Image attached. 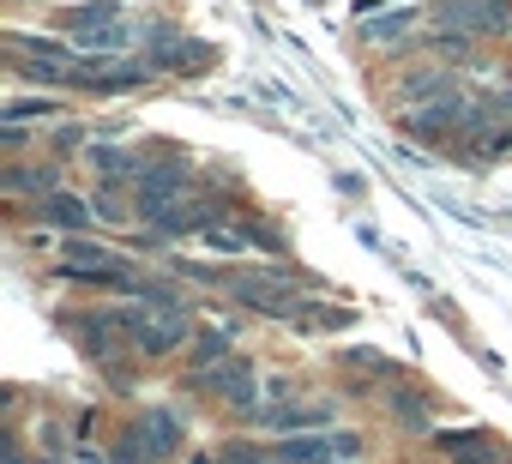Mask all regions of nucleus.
Wrapping results in <instances>:
<instances>
[{
	"mask_svg": "<svg viewBox=\"0 0 512 464\" xmlns=\"http://www.w3.org/2000/svg\"><path fill=\"white\" fill-rule=\"evenodd\" d=\"M67 31H73V43L85 55H121V49L139 43L145 25H133V13H121L115 0H97V7H73L67 13Z\"/></svg>",
	"mask_w": 512,
	"mask_h": 464,
	"instance_id": "obj_1",
	"label": "nucleus"
},
{
	"mask_svg": "<svg viewBox=\"0 0 512 464\" xmlns=\"http://www.w3.org/2000/svg\"><path fill=\"white\" fill-rule=\"evenodd\" d=\"M127 326H133V344L145 350V356H169V350H181L187 344V314L169 302V296H145V308H127Z\"/></svg>",
	"mask_w": 512,
	"mask_h": 464,
	"instance_id": "obj_2",
	"label": "nucleus"
},
{
	"mask_svg": "<svg viewBox=\"0 0 512 464\" xmlns=\"http://www.w3.org/2000/svg\"><path fill=\"white\" fill-rule=\"evenodd\" d=\"M434 25H446V31H470L476 43H488V37H512V0H446V7H434Z\"/></svg>",
	"mask_w": 512,
	"mask_h": 464,
	"instance_id": "obj_3",
	"label": "nucleus"
},
{
	"mask_svg": "<svg viewBox=\"0 0 512 464\" xmlns=\"http://www.w3.org/2000/svg\"><path fill=\"white\" fill-rule=\"evenodd\" d=\"M37 217H43V223H61V229H85L97 211H91L85 199H73V193H43V199H37Z\"/></svg>",
	"mask_w": 512,
	"mask_h": 464,
	"instance_id": "obj_4",
	"label": "nucleus"
},
{
	"mask_svg": "<svg viewBox=\"0 0 512 464\" xmlns=\"http://www.w3.org/2000/svg\"><path fill=\"white\" fill-rule=\"evenodd\" d=\"M440 452H446V458H458V464H500L494 440H488V434H476V428H464V434H440Z\"/></svg>",
	"mask_w": 512,
	"mask_h": 464,
	"instance_id": "obj_5",
	"label": "nucleus"
},
{
	"mask_svg": "<svg viewBox=\"0 0 512 464\" xmlns=\"http://www.w3.org/2000/svg\"><path fill=\"white\" fill-rule=\"evenodd\" d=\"M410 31H416V13H386V19H368V25H362L368 43H404Z\"/></svg>",
	"mask_w": 512,
	"mask_h": 464,
	"instance_id": "obj_6",
	"label": "nucleus"
},
{
	"mask_svg": "<svg viewBox=\"0 0 512 464\" xmlns=\"http://www.w3.org/2000/svg\"><path fill=\"white\" fill-rule=\"evenodd\" d=\"M145 440H151V452H175V440H181V422H175L169 410H151V416H145Z\"/></svg>",
	"mask_w": 512,
	"mask_h": 464,
	"instance_id": "obj_7",
	"label": "nucleus"
},
{
	"mask_svg": "<svg viewBox=\"0 0 512 464\" xmlns=\"http://www.w3.org/2000/svg\"><path fill=\"white\" fill-rule=\"evenodd\" d=\"M7 187H13V193H31V187L55 193V163H43V169H13V175H7Z\"/></svg>",
	"mask_w": 512,
	"mask_h": 464,
	"instance_id": "obj_8",
	"label": "nucleus"
},
{
	"mask_svg": "<svg viewBox=\"0 0 512 464\" xmlns=\"http://www.w3.org/2000/svg\"><path fill=\"white\" fill-rule=\"evenodd\" d=\"M193 464H223V452H199V458H193Z\"/></svg>",
	"mask_w": 512,
	"mask_h": 464,
	"instance_id": "obj_9",
	"label": "nucleus"
}]
</instances>
